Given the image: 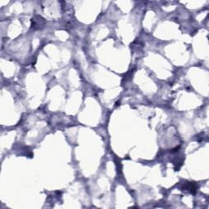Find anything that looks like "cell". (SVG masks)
Returning a JSON list of instances; mask_svg holds the SVG:
<instances>
[{
  "mask_svg": "<svg viewBox=\"0 0 209 209\" xmlns=\"http://www.w3.org/2000/svg\"><path fill=\"white\" fill-rule=\"evenodd\" d=\"M45 24L44 19H43L41 16H36L34 18H32V28L40 29L43 27V25Z\"/></svg>",
  "mask_w": 209,
  "mask_h": 209,
  "instance_id": "6da1fadb",
  "label": "cell"
},
{
  "mask_svg": "<svg viewBox=\"0 0 209 209\" xmlns=\"http://www.w3.org/2000/svg\"><path fill=\"white\" fill-rule=\"evenodd\" d=\"M185 189H189L191 193L194 194L196 193V189H197V188H196V186L194 185H193L192 183H188L187 185H185Z\"/></svg>",
  "mask_w": 209,
  "mask_h": 209,
  "instance_id": "7a4b0ae2",
  "label": "cell"
}]
</instances>
